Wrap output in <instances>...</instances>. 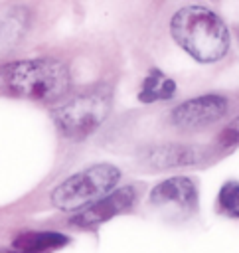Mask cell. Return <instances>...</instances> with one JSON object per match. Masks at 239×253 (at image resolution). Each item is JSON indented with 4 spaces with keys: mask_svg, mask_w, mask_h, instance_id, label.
<instances>
[{
    "mask_svg": "<svg viewBox=\"0 0 239 253\" xmlns=\"http://www.w3.org/2000/svg\"><path fill=\"white\" fill-rule=\"evenodd\" d=\"M174 42L199 63H213L229 51V28L225 20L207 6L192 4L180 8L170 20Z\"/></svg>",
    "mask_w": 239,
    "mask_h": 253,
    "instance_id": "6da1fadb",
    "label": "cell"
},
{
    "mask_svg": "<svg viewBox=\"0 0 239 253\" xmlns=\"http://www.w3.org/2000/svg\"><path fill=\"white\" fill-rule=\"evenodd\" d=\"M69 87L67 65L53 57L20 59L0 65V93L6 95L51 103L67 95Z\"/></svg>",
    "mask_w": 239,
    "mask_h": 253,
    "instance_id": "7a4b0ae2",
    "label": "cell"
},
{
    "mask_svg": "<svg viewBox=\"0 0 239 253\" xmlns=\"http://www.w3.org/2000/svg\"><path fill=\"white\" fill-rule=\"evenodd\" d=\"M120 180V170L115 164L101 162L81 172L71 174L51 192V204L63 211H79L85 206L113 192Z\"/></svg>",
    "mask_w": 239,
    "mask_h": 253,
    "instance_id": "3957f363",
    "label": "cell"
},
{
    "mask_svg": "<svg viewBox=\"0 0 239 253\" xmlns=\"http://www.w3.org/2000/svg\"><path fill=\"white\" fill-rule=\"evenodd\" d=\"M111 113V97L105 91L81 93L51 111L59 132L67 138L81 140L95 132Z\"/></svg>",
    "mask_w": 239,
    "mask_h": 253,
    "instance_id": "277c9868",
    "label": "cell"
},
{
    "mask_svg": "<svg viewBox=\"0 0 239 253\" xmlns=\"http://www.w3.org/2000/svg\"><path fill=\"white\" fill-rule=\"evenodd\" d=\"M229 101L223 95L207 93L192 97L172 109L170 121L180 130H199L225 117Z\"/></svg>",
    "mask_w": 239,
    "mask_h": 253,
    "instance_id": "5b68a950",
    "label": "cell"
},
{
    "mask_svg": "<svg viewBox=\"0 0 239 253\" xmlns=\"http://www.w3.org/2000/svg\"><path fill=\"white\" fill-rule=\"evenodd\" d=\"M207 158L205 148L188 142H160L146 144L138 150V162L152 170H172L198 166Z\"/></svg>",
    "mask_w": 239,
    "mask_h": 253,
    "instance_id": "8992f818",
    "label": "cell"
},
{
    "mask_svg": "<svg viewBox=\"0 0 239 253\" xmlns=\"http://www.w3.org/2000/svg\"><path fill=\"white\" fill-rule=\"evenodd\" d=\"M136 202V192L132 186H124L119 190L109 192L107 196L99 198L97 202L85 206L83 210H79L67 223L71 227L77 229H95L99 225H103L105 221H109L111 217L128 211Z\"/></svg>",
    "mask_w": 239,
    "mask_h": 253,
    "instance_id": "52a82bcc",
    "label": "cell"
},
{
    "mask_svg": "<svg viewBox=\"0 0 239 253\" xmlns=\"http://www.w3.org/2000/svg\"><path fill=\"white\" fill-rule=\"evenodd\" d=\"M150 204L152 206H170L184 211H196L198 210V188L192 178L188 176H172L162 182H158L150 190Z\"/></svg>",
    "mask_w": 239,
    "mask_h": 253,
    "instance_id": "ba28073f",
    "label": "cell"
},
{
    "mask_svg": "<svg viewBox=\"0 0 239 253\" xmlns=\"http://www.w3.org/2000/svg\"><path fill=\"white\" fill-rule=\"evenodd\" d=\"M69 243V237L57 231H24L10 243V253H51Z\"/></svg>",
    "mask_w": 239,
    "mask_h": 253,
    "instance_id": "9c48e42d",
    "label": "cell"
},
{
    "mask_svg": "<svg viewBox=\"0 0 239 253\" xmlns=\"http://www.w3.org/2000/svg\"><path fill=\"white\" fill-rule=\"evenodd\" d=\"M176 93V81L160 71L158 67H152L146 77L140 83L138 89V101L140 103H156V101H168Z\"/></svg>",
    "mask_w": 239,
    "mask_h": 253,
    "instance_id": "30bf717a",
    "label": "cell"
},
{
    "mask_svg": "<svg viewBox=\"0 0 239 253\" xmlns=\"http://www.w3.org/2000/svg\"><path fill=\"white\" fill-rule=\"evenodd\" d=\"M237 182H225L217 196V210H221L225 215L235 217L239 215V190Z\"/></svg>",
    "mask_w": 239,
    "mask_h": 253,
    "instance_id": "8fae6325",
    "label": "cell"
}]
</instances>
